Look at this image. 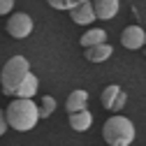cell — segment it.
Instances as JSON below:
<instances>
[{"instance_id":"10","label":"cell","mask_w":146,"mask_h":146,"mask_svg":"<svg viewBox=\"0 0 146 146\" xmlns=\"http://www.w3.org/2000/svg\"><path fill=\"white\" fill-rule=\"evenodd\" d=\"M111 53H114V46L107 42V44H98V46L86 49V51H84V56H86L88 63H104V60L111 58Z\"/></svg>"},{"instance_id":"5","label":"cell","mask_w":146,"mask_h":146,"mask_svg":"<svg viewBox=\"0 0 146 146\" xmlns=\"http://www.w3.org/2000/svg\"><path fill=\"white\" fill-rule=\"evenodd\" d=\"M100 102H102V107H104V109H109V111H121V109L125 107V102H127V93H125L121 86L109 84V86L102 90Z\"/></svg>"},{"instance_id":"9","label":"cell","mask_w":146,"mask_h":146,"mask_svg":"<svg viewBox=\"0 0 146 146\" xmlns=\"http://www.w3.org/2000/svg\"><path fill=\"white\" fill-rule=\"evenodd\" d=\"M86 104H88V93L81 90V88H74V90L67 95V100H65V111H67V114L84 111Z\"/></svg>"},{"instance_id":"18","label":"cell","mask_w":146,"mask_h":146,"mask_svg":"<svg viewBox=\"0 0 146 146\" xmlns=\"http://www.w3.org/2000/svg\"><path fill=\"white\" fill-rule=\"evenodd\" d=\"M79 3H86V0H79Z\"/></svg>"},{"instance_id":"3","label":"cell","mask_w":146,"mask_h":146,"mask_svg":"<svg viewBox=\"0 0 146 146\" xmlns=\"http://www.w3.org/2000/svg\"><path fill=\"white\" fill-rule=\"evenodd\" d=\"M30 74V63L23 56H12L5 65L3 72H0V84H3V93L5 95H14L19 86L28 79Z\"/></svg>"},{"instance_id":"6","label":"cell","mask_w":146,"mask_h":146,"mask_svg":"<svg viewBox=\"0 0 146 146\" xmlns=\"http://www.w3.org/2000/svg\"><path fill=\"white\" fill-rule=\"evenodd\" d=\"M121 44H123L125 49H132V51L141 49V46L146 44V30H144L141 26H127V28L121 33Z\"/></svg>"},{"instance_id":"17","label":"cell","mask_w":146,"mask_h":146,"mask_svg":"<svg viewBox=\"0 0 146 146\" xmlns=\"http://www.w3.org/2000/svg\"><path fill=\"white\" fill-rule=\"evenodd\" d=\"M7 130H9V125H7V116H5L3 109H0V137H3Z\"/></svg>"},{"instance_id":"7","label":"cell","mask_w":146,"mask_h":146,"mask_svg":"<svg viewBox=\"0 0 146 146\" xmlns=\"http://www.w3.org/2000/svg\"><path fill=\"white\" fill-rule=\"evenodd\" d=\"M70 19L74 21L77 26H90L95 21V9H93V3L86 0V3H79L74 9L70 12Z\"/></svg>"},{"instance_id":"14","label":"cell","mask_w":146,"mask_h":146,"mask_svg":"<svg viewBox=\"0 0 146 146\" xmlns=\"http://www.w3.org/2000/svg\"><path fill=\"white\" fill-rule=\"evenodd\" d=\"M56 98L53 95H44L42 98V104H40V118H49L53 111H56Z\"/></svg>"},{"instance_id":"4","label":"cell","mask_w":146,"mask_h":146,"mask_svg":"<svg viewBox=\"0 0 146 146\" xmlns=\"http://www.w3.org/2000/svg\"><path fill=\"white\" fill-rule=\"evenodd\" d=\"M7 33L12 35L14 40H26L28 35L33 33V19H30V14H26V12L9 14V19H7Z\"/></svg>"},{"instance_id":"1","label":"cell","mask_w":146,"mask_h":146,"mask_svg":"<svg viewBox=\"0 0 146 146\" xmlns=\"http://www.w3.org/2000/svg\"><path fill=\"white\" fill-rule=\"evenodd\" d=\"M5 116H7V125L16 132H28L33 130L40 121V107L35 104L33 100H21V98H14L7 109H5Z\"/></svg>"},{"instance_id":"16","label":"cell","mask_w":146,"mask_h":146,"mask_svg":"<svg viewBox=\"0 0 146 146\" xmlns=\"http://www.w3.org/2000/svg\"><path fill=\"white\" fill-rule=\"evenodd\" d=\"M12 9H14V0H0V16L12 14Z\"/></svg>"},{"instance_id":"2","label":"cell","mask_w":146,"mask_h":146,"mask_svg":"<svg viewBox=\"0 0 146 146\" xmlns=\"http://www.w3.org/2000/svg\"><path fill=\"white\" fill-rule=\"evenodd\" d=\"M102 137L109 146H130L137 137V130H135V123L130 118H125L121 114L107 118L104 125H102Z\"/></svg>"},{"instance_id":"8","label":"cell","mask_w":146,"mask_h":146,"mask_svg":"<svg viewBox=\"0 0 146 146\" xmlns=\"http://www.w3.org/2000/svg\"><path fill=\"white\" fill-rule=\"evenodd\" d=\"M90 3H93V9H95V19H102V21L114 19L121 9L118 0H90Z\"/></svg>"},{"instance_id":"15","label":"cell","mask_w":146,"mask_h":146,"mask_svg":"<svg viewBox=\"0 0 146 146\" xmlns=\"http://www.w3.org/2000/svg\"><path fill=\"white\" fill-rule=\"evenodd\" d=\"M46 3L53 9H67V12H72V9L79 5V0H46Z\"/></svg>"},{"instance_id":"12","label":"cell","mask_w":146,"mask_h":146,"mask_svg":"<svg viewBox=\"0 0 146 146\" xmlns=\"http://www.w3.org/2000/svg\"><path fill=\"white\" fill-rule=\"evenodd\" d=\"M37 88H40V79L30 72V74H28V79H26V81L19 86V90L14 93V98H21V100H33L35 95H37Z\"/></svg>"},{"instance_id":"11","label":"cell","mask_w":146,"mask_h":146,"mask_svg":"<svg viewBox=\"0 0 146 146\" xmlns=\"http://www.w3.org/2000/svg\"><path fill=\"white\" fill-rule=\"evenodd\" d=\"M81 46L90 49V46H98V44H107V30L104 28H90L81 35Z\"/></svg>"},{"instance_id":"13","label":"cell","mask_w":146,"mask_h":146,"mask_svg":"<svg viewBox=\"0 0 146 146\" xmlns=\"http://www.w3.org/2000/svg\"><path fill=\"white\" fill-rule=\"evenodd\" d=\"M90 125H93V114H90L88 109L77 111V114H70V127L74 132H86Z\"/></svg>"}]
</instances>
